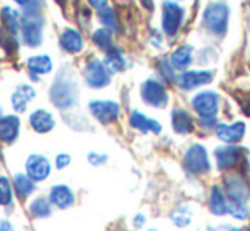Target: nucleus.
I'll list each match as a JSON object with an SVG mask.
<instances>
[{
	"instance_id": "nucleus-16",
	"label": "nucleus",
	"mask_w": 250,
	"mask_h": 231,
	"mask_svg": "<svg viewBox=\"0 0 250 231\" xmlns=\"http://www.w3.org/2000/svg\"><path fill=\"white\" fill-rule=\"evenodd\" d=\"M170 63L179 73L191 70V65L194 61V46L192 44H181L170 53Z\"/></svg>"
},
{
	"instance_id": "nucleus-28",
	"label": "nucleus",
	"mask_w": 250,
	"mask_h": 231,
	"mask_svg": "<svg viewBox=\"0 0 250 231\" xmlns=\"http://www.w3.org/2000/svg\"><path fill=\"white\" fill-rule=\"evenodd\" d=\"M14 187H16L19 197H27V195L34 191V180L29 175L17 173L16 177H14Z\"/></svg>"
},
{
	"instance_id": "nucleus-41",
	"label": "nucleus",
	"mask_w": 250,
	"mask_h": 231,
	"mask_svg": "<svg viewBox=\"0 0 250 231\" xmlns=\"http://www.w3.org/2000/svg\"><path fill=\"white\" fill-rule=\"evenodd\" d=\"M140 2L143 3V7H146V9H153V0H140Z\"/></svg>"
},
{
	"instance_id": "nucleus-15",
	"label": "nucleus",
	"mask_w": 250,
	"mask_h": 231,
	"mask_svg": "<svg viewBox=\"0 0 250 231\" xmlns=\"http://www.w3.org/2000/svg\"><path fill=\"white\" fill-rule=\"evenodd\" d=\"M170 122H172V129L181 136L191 135L196 128L194 116L189 113L188 109H182V107H175V109L172 111Z\"/></svg>"
},
{
	"instance_id": "nucleus-1",
	"label": "nucleus",
	"mask_w": 250,
	"mask_h": 231,
	"mask_svg": "<svg viewBox=\"0 0 250 231\" xmlns=\"http://www.w3.org/2000/svg\"><path fill=\"white\" fill-rule=\"evenodd\" d=\"M203 27L209 36L213 38H225L228 33V24H230V7L227 2H209L203 10L201 16Z\"/></svg>"
},
{
	"instance_id": "nucleus-29",
	"label": "nucleus",
	"mask_w": 250,
	"mask_h": 231,
	"mask_svg": "<svg viewBox=\"0 0 250 231\" xmlns=\"http://www.w3.org/2000/svg\"><path fill=\"white\" fill-rule=\"evenodd\" d=\"M92 39L97 48H101V50H104V51H109L112 48V31L107 29V27H99V29L94 31Z\"/></svg>"
},
{
	"instance_id": "nucleus-40",
	"label": "nucleus",
	"mask_w": 250,
	"mask_h": 231,
	"mask_svg": "<svg viewBox=\"0 0 250 231\" xmlns=\"http://www.w3.org/2000/svg\"><path fill=\"white\" fill-rule=\"evenodd\" d=\"M227 231H250L249 226H227Z\"/></svg>"
},
{
	"instance_id": "nucleus-43",
	"label": "nucleus",
	"mask_w": 250,
	"mask_h": 231,
	"mask_svg": "<svg viewBox=\"0 0 250 231\" xmlns=\"http://www.w3.org/2000/svg\"><path fill=\"white\" fill-rule=\"evenodd\" d=\"M56 2H58V3H65L66 0H56Z\"/></svg>"
},
{
	"instance_id": "nucleus-38",
	"label": "nucleus",
	"mask_w": 250,
	"mask_h": 231,
	"mask_svg": "<svg viewBox=\"0 0 250 231\" xmlns=\"http://www.w3.org/2000/svg\"><path fill=\"white\" fill-rule=\"evenodd\" d=\"M87 2L90 3V5L94 7V9L101 10L104 9V7H107V0H87Z\"/></svg>"
},
{
	"instance_id": "nucleus-34",
	"label": "nucleus",
	"mask_w": 250,
	"mask_h": 231,
	"mask_svg": "<svg viewBox=\"0 0 250 231\" xmlns=\"http://www.w3.org/2000/svg\"><path fill=\"white\" fill-rule=\"evenodd\" d=\"M198 124L203 129H208V131L213 129L214 131V128L218 126V121H216V117H198Z\"/></svg>"
},
{
	"instance_id": "nucleus-24",
	"label": "nucleus",
	"mask_w": 250,
	"mask_h": 231,
	"mask_svg": "<svg viewBox=\"0 0 250 231\" xmlns=\"http://www.w3.org/2000/svg\"><path fill=\"white\" fill-rule=\"evenodd\" d=\"M34 89L29 85H21L17 87V90L12 94V107L17 113H24L27 109V104L34 99Z\"/></svg>"
},
{
	"instance_id": "nucleus-14",
	"label": "nucleus",
	"mask_w": 250,
	"mask_h": 231,
	"mask_svg": "<svg viewBox=\"0 0 250 231\" xmlns=\"http://www.w3.org/2000/svg\"><path fill=\"white\" fill-rule=\"evenodd\" d=\"M228 197L221 185H211L208 192V209L216 218H223L228 214Z\"/></svg>"
},
{
	"instance_id": "nucleus-13",
	"label": "nucleus",
	"mask_w": 250,
	"mask_h": 231,
	"mask_svg": "<svg viewBox=\"0 0 250 231\" xmlns=\"http://www.w3.org/2000/svg\"><path fill=\"white\" fill-rule=\"evenodd\" d=\"M89 109L94 117L102 124H111L121 114V107L114 100H92L89 104Z\"/></svg>"
},
{
	"instance_id": "nucleus-23",
	"label": "nucleus",
	"mask_w": 250,
	"mask_h": 231,
	"mask_svg": "<svg viewBox=\"0 0 250 231\" xmlns=\"http://www.w3.org/2000/svg\"><path fill=\"white\" fill-rule=\"evenodd\" d=\"M75 197H73V192L70 191L66 185H55L50 191V202L55 204L58 209H66L73 204Z\"/></svg>"
},
{
	"instance_id": "nucleus-4",
	"label": "nucleus",
	"mask_w": 250,
	"mask_h": 231,
	"mask_svg": "<svg viewBox=\"0 0 250 231\" xmlns=\"http://www.w3.org/2000/svg\"><path fill=\"white\" fill-rule=\"evenodd\" d=\"M21 34L27 46H40L43 41V16L40 10L26 9L21 19Z\"/></svg>"
},
{
	"instance_id": "nucleus-35",
	"label": "nucleus",
	"mask_w": 250,
	"mask_h": 231,
	"mask_svg": "<svg viewBox=\"0 0 250 231\" xmlns=\"http://www.w3.org/2000/svg\"><path fill=\"white\" fill-rule=\"evenodd\" d=\"M87 158H89L90 165H94V167H99V165H102V163L107 162V155H101V153H96V152L89 153Z\"/></svg>"
},
{
	"instance_id": "nucleus-32",
	"label": "nucleus",
	"mask_w": 250,
	"mask_h": 231,
	"mask_svg": "<svg viewBox=\"0 0 250 231\" xmlns=\"http://www.w3.org/2000/svg\"><path fill=\"white\" fill-rule=\"evenodd\" d=\"M99 20L102 22V26L107 27V29H111V31L118 29V19H116V12H114V9H111L109 5L99 10Z\"/></svg>"
},
{
	"instance_id": "nucleus-20",
	"label": "nucleus",
	"mask_w": 250,
	"mask_h": 231,
	"mask_svg": "<svg viewBox=\"0 0 250 231\" xmlns=\"http://www.w3.org/2000/svg\"><path fill=\"white\" fill-rule=\"evenodd\" d=\"M60 46H62L66 53H72V55L80 53V51L83 50L82 34L77 29H73V27H66L62 33V36H60Z\"/></svg>"
},
{
	"instance_id": "nucleus-18",
	"label": "nucleus",
	"mask_w": 250,
	"mask_h": 231,
	"mask_svg": "<svg viewBox=\"0 0 250 231\" xmlns=\"http://www.w3.org/2000/svg\"><path fill=\"white\" fill-rule=\"evenodd\" d=\"M129 126H131L133 129H136V131L140 133H153V135H160L162 133V124L157 121V119L153 117H148V116H145L143 113H140V111H133L131 114H129Z\"/></svg>"
},
{
	"instance_id": "nucleus-10",
	"label": "nucleus",
	"mask_w": 250,
	"mask_h": 231,
	"mask_svg": "<svg viewBox=\"0 0 250 231\" xmlns=\"http://www.w3.org/2000/svg\"><path fill=\"white\" fill-rule=\"evenodd\" d=\"M83 78H85L87 85L92 89H102V87H107L111 82V73L107 72L104 61L92 58L87 61L85 68H83Z\"/></svg>"
},
{
	"instance_id": "nucleus-31",
	"label": "nucleus",
	"mask_w": 250,
	"mask_h": 231,
	"mask_svg": "<svg viewBox=\"0 0 250 231\" xmlns=\"http://www.w3.org/2000/svg\"><path fill=\"white\" fill-rule=\"evenodd\" d=\"M31 214L36 216V218H46L51 214V202L46 201L43 197H38L31 202Z\"/></svg>"
},
{
	"instance_id": "nucleus-11",
	"label": "nucleus",
	"mask_w": 250,
	"mask_h": 231,
	"mask_svg": "<svg viewBox=\"0 0 250 231\" xmlns=\"http://www.w3.org/2000/svg\"><path fill=\"white\" fill-rule=\"evenodd\" d=\"M244 150L238 145H223L214 150V163L218 172H228L240 163Z\"/></svg>"
},
{
	"instance_id": "nucleus-12",
	"label": "nucleus",
	"mask_w": 250,
	"mask_h": 231,
	"mask_svg": "<svg viewBox=\"0 0 250 231\" xmlns=\"http://www.w3.org/2000/svg\"><path fill=\"white\" fill-rule=\"evenodd\" d=\"M245 133H247V124L244 121L218 122V126L214 128V136L223 145H238L244 139Z\"/></svg>"
},
{
	"instance_id": "nucleus-33",
	"label": "nucleus",
	"mask_w": 250,
	"mask_h": 231,
	"mask_svg": "<svg viewBox=\"0 0 250 231\" xmlns=\"http://www.w3.org/2000/svg\"><path fill=\"white\" fill-rule=\"evenodd\" d=\"M12 202V185L7 177H0V206Z\"/></svg>"
},
{
	"instance_id": "nucleus-19",
	"label": "nucleus",
	"mask_w": 250,
	"mask_h": 231,
	"mask_svg": "<svg viewBox=\"0 0 250 231\" xmlns=\"http://www.w3.org/2000/svg\"><path fill=\"white\" fill-rule=\"evenodd\" d=\"M19 117L17 116H3L0 117V141L10 145L19 136Z\"/></svg>"
},
{
	"instance_id": "nucleus-2",
	"label": "nucleus",
	"mask_w": 250,
	"mask_h": 231,
	"mask_svg": "<svg viewBox=\"0 0 250 231\" xmlns=\"http://www.w3.org/2000/svg\"><path fill=\"white\" fill-rule=\"evenodd\" d=\"M50 99L60 109L72 107L77 102V99H79V87H77V82L72 73L63 70L56 77L55 83H53L50 89Z\"/></svg>"
},
{
	"instance_id": "nucleus-7",
	"label": "nucleus",
	"mask_w": 250,
	"mask_h": 231,
	"mask_svg": "<svg viewBox=\"0 0 250 231\" xmlns=\"http://www.w3.org/2000/svg\"><path fill=\"white\" fill-rule=\"evenodd\" d=\"M221 96L216 90L204 89L194 94L191 99V109L198 117H216L220 113Z\"/></svg>"
},
{
	"instance_id": "nucleus-27",
	"label": "nucleus",
	"mask_w": 250,
	"mask_h": 231,
	"mask_svg": "<svg viewBox=\"0 0 250 231\" xmlns=\"http://www.w3.org/2000/svg\"><path fill=\"white\" fill-rule=\"evenodd\" d=\"M157 68H158V75H160L162 82H165V83H175V82H177L179 72L174 68V65L170 63V58H167V57L160 58Z\"/></svg>"
},
{
	"instance_id": "nucleus-6",
	"label": "nucleus",
	"mask_w": 250,
	"mask_h": 231,
	"mask_svg": "<svg viewBox=\"0 0 250 231\" xmlns=\"http://www.w3.org/2000/svg\"><path fill=\"white\" fill-rule=\"evenodd\" d=\"M140 94H142L143 102L150 107H155V109H164L168 106V100H170L165 82H162L160 78H155V77H150L142 83Z\"/></svg>"
},
{
	"instance_id": "nucleus-17",
	"label": "nucleus",
	"mask_w": 250,
	"mask_h": 231,
	"mask_svg": "<svg viewBox=\"0 0 250 231\" xmlns=\"http://www.w3.org/2000/svg\"><path fill=\"white\" fill-rule=\"evenodd\" d=\"M26 172L34 182H41L50 175L51 165L46 156L43 155H31L26 162Z\"/></svg>"
},
{
	"instance_id": "nucleus-22",
	"label": "nucleus",
	"mask_w": 250,
	"mask_h": 231,
	"mask_svg": "<svg viewBox=\"0 0 250 231\" xmlns=\"http://www.w3.org/2000/svg\"><path fill=\"white\" fill-rule=\"evenodd\" d=\"M31 128L36 133H50L53 128H55V117H53L51 113L44 109H38L31 114L29 117Z\"/></svg>"
},
{
	"instance_id": "nucleus-9",
	"label": "nucleus",
	"mask_w": 250,
	"mask_h": 231,
	"mask_svg": "<svg viewBox=\"0 0 250 231\" xmlns=\"http://www.w3.org/2000/svg\"><path fill=\"white\" fill-rule=\"evenodd\" d=\"M213 78H214L213 70H186V72L179 73L175 83L184 92H192V90H198L201 87L211 83Z\"/></svg>"
},
{
	"instance_id": "nucleus-5",
	"label": "nucleus",
	"mask_w": 250,
	"mask_h": 231,
	"mask_svg": "<svg viewBox=\"0 0 250 231\" xmlns=\"http://www.w3.org/2000/svg\"><path fill=\"white\" fill-rule=\"evenodd\" d=\"M223 189L227 192L228 204L230 206H250V184L244 175H228L223 182Z\"/></svg>"
},
{
	"instance_id": "nucleus-39",
	"label": "nucleus",
	"mask_w": 250,
	"mask_h": 231,
	"mask_svg": "<svg viewBox=\"0 0 250 231\" xmlns=\"http://www.w3.org/2000/svg\"><path fill=\"white\" fill-rule=\"evenodd\" d=\"M0 231H14V228L7 219H2V221H0Z\"/></svg>"
},
{
	"instance_id": "nucleus-37",
	"label": "nucleus",
	"mask_w": 250,
	"mask_h": 231,
	"mask_svg": "<svg viewBox=\"0 0 250 231\" xmlns=\"http://www.w3.org/2000/svg\"><path fill=\"white\" fill-rule=\"evenodd\" d=\"M145 223H146L145 214H136V216H135V219H133V226H135L136 230L143 228V226H145Z\"/></svg>"
},
{
	"instance_id": "nucleus-21",
	"label": "nucleus",
	"mask_w": 250,
	"mask_h": 231,
	"mask_svg": "<svg viewBox=\"0 0 250 231\" xmlns=\"http://www.w3.org/2000/svg\"><path fill=\"white\" fill-rule=\"evenodd\" d=\"M27 68L33 80H40V75H46L53 70V61L48 55H36L27 59Z\"/></svg>"
},
{
	"instance_id": "nucleus-3",
	"label": "nucleus",
	"mask_w": 250,
	"mask_h": 231,
	"mask_svg": "<svg viewBox=\"0 0 250 231\" xmlns=\"http://www.w3.org/2000/svg\"><path fill=\"white\" fill-rule=\"evenodd\" d=\"M186 19V10L174 0H164L162 3V33L167 38H175Z\"/></svg>"
},
{
	"instance_id": "nucleus-30",
	"label": "nucleus",
	"mask_w": 250,
	"mask_h": 231,
	"mask_svg": "<svg viewBox=\"0 0 250 231\" xmlns=\"http://www.w3.org/2000/svg\"><path fill=\"white\" fill-rule=\"evenodd\" d=\"M2 20H3V24H5L7 31L12 34H16L17 29L21 27L19 14H17L14 9H10V7H3L2 9Z\"/></svg>"
},
{
	"instance_id": "nucleus-8",
	"label": "nucleus",
	"mask_w": 250,
	"mask_h": 231,
	"mask_svg": "<svg viewBox=\"0 0 250 231\" xmlns=\"http://www.w3.org/2000/svg\"><path fill=\"white\" fill-rule=\"evenodd\" d=\"M184 167L192 175H206L211 170V160L206 146L192 143L184 153Z\"/></svg>"
},
{
	"instance_id": "nucleus-25",
	"label": "nucleus",
	"mask_w": 250,
	"mask_h": 231,
	"mask_svg": "<svg viewBox=\"0 0 250 231\" xmlns=\"http://www.w3.org/2000/svg\"><path fill=\"white\" fill-rule=\"evenodd\" d=\"M104 65L111 75L123 72V70L126 68V58H125V55H123V51H119L118 48H111L109 51H105Z\"/></svg>"
},
{
	"instance_id": "nucleus-26",
	"label": "nucleus",
	"mask_w": 250,
	"mask_h": 231,
	"mask_svg": "<svg viewBox=\"0 0 250 231\" xmlns=\"http://www.w3.org/2000/svg\"><path fill=\"white\" fill-rule=\"evenodd\" d=\"M168 218H170V221L174 223L177 228H186V226L191 225L192 219H194V211H192L191 206L182 204V206H177V208L170 212Z\"/></svg>"
},
{
	"instance_id": "nucleus-44",
	"label": "nucleus",
	"mask_w": 250,
	"mask_h": 231,
	"mask_svg": "<svg viewBox=\"0 0 250 231\" xmlns=\"http://www.w3.org/2000/svg\"><path fill=\"white\" fill-rule=\"evenodd\" d=\"M148 231H158V230H157V228H150Z\"/></svg>"
},
{
	"instance_id": "nucleus-36",
	"label": "nucleus",
	"mask_w": 250,
	"mask_h": 231,
	"mask_svg": "<svg viewBox=\"0 0 250 231\" xmlns=\"http://www.w3.org/2000/svg\"><path fill=\"white\" fill-rule=\"evenodd\" d=\"M70 165V155H66V153H60L58 156H56V167L58 169H65V167Z\"/></svg>"
},
{
	"instance_id": "nucleus-42",
	"label": "nucleus",
	"mask_w": 250,
	"mask_h": 231,
	"mask_svg": "<svg viewBox=\"0 0 250 231\" xmlns=\"http://www.w3.org/2000/svg\"><path fill=\"white\" fill-rule=\"evenodd\" d=\"M14 2H16V3H19V5H24V7H26L27 3L31 2V0H14Z\"/></svg>"
}]
</instances>
